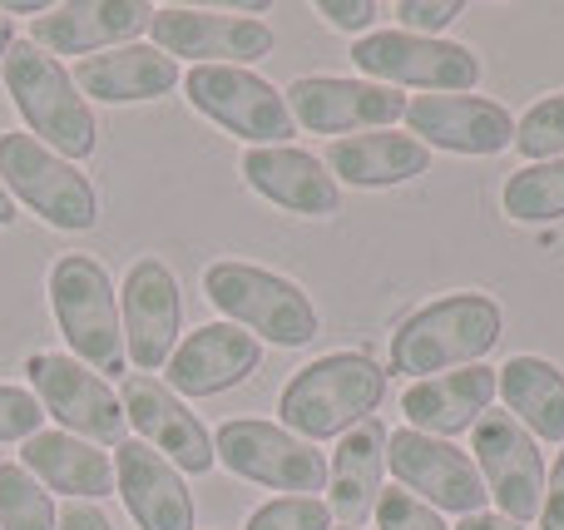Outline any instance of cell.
<instances>
[{"label": "cell", "instance_id": "obj_1", "mask_svg": "<svg viewBox=\"0 0 564 530\" xmlns=\"http://www.w3.org/2000/svg\"><path fill=\"white\" fill-rule=\"evenodd\" d=\"M506 337V313L490 293H446L416 307L391 333V372L426 382L451 367H480V357Z\"/></svg>", "mask_w": 564, "mask_h": 530}, {"label": "cell", "instance_id": "obj_2", "mask_svg": "<svg viewBox=\"0 0 564 530\" xmlns=\"http://www.w3.org/2000/svg\"><path fill=\"white\" fill-rule=\"evenodd\" d=\"M381 397H387V367L371 363L367 353H327L292 372V382L278 397V412L292 436L327 442L377 417Z\"/></svg>", "mask_w": 564, "mask_h": 530}, {"label": "cell", "instance_id": "obj_3", "mask_svg": "<svg viewBox=\"0 0 564 530\" xmlns=\"http://www.w3.org/2000/svg\"><path fill=\"white\" fill-rule=\"evenodd\" d=\"M0 75H6V95L15 99L20 119H25V134L40 139L50 154L59 159H89L99 144V125L89 99L75 89L69 69L55 55L35 50L30 40H15L0 60Z\"/></svg>", "mask_w": 564, "mask_h": 530}, {"label": "cell", "instance_id": "obj_4", "mask_svg": "<svg viewBox=\"0 0 564 530\" xmlns=\"http://www.w3.org/2000/svg\"><path fill=\"white\" fill-rule=\"evenodd\" d=\"M50 313L65 333L75 363L89 372H124V323H119V288L109 283V268L89 253H65L50 263L45 278Z\"/></svg>", "mask_w": 564, "mask_h": 530}, {"label": "cell", "instance_id": "obj_5", "mask_svg": "<svg viewBox=\"0 0 564 530\" xmlns=\"http://www.w3.org/2000/svg\"><path fill=\"white\" fill-rule=\"evenodd\" d=\"M204 298L228 317L234 327L253 333L258 343L273 347H307L317 337V307L292 278L258 263H208L204 268Z\"/></svg>", "mask_w": 564, "mask_h": 530}, {"label": "cell", "instance_id": "obj_6", "mask_svg": "<svg viewBox=\"0 0 564 530\" xmlns=\"http://www.w3.org/2000/svg\"><path fill=\"white\" fill-rule=\"evenodd\" d=\"M0 184L10 198L30 208L40 224L59 234H89L99 224V194L89 174H79L69 159L50 154L30 134H0Z\"/></svg>", "mask_w": 564, "mask_h": 530}, {"label": "cell", "instance_id": "obj_7", "mask_svg": "<svg viewBox=\"0 0 564 530\" xmlns=\"http://www.w3.org/2000/svg\"><path fill=\"white\" fill-rule=\"evenodd\" d=\"M184 95L198 115L214 119V125L228 129L234 139H243L248 149H273V144H288V139L297 134L288 95H282L273 79L258 75V69L194 65L184 75Z\"/></svg>", "mask_w": 564, "mask_h": 530}, {"label": "cell", "instance_id": "obj_8", "mask_svg": "<svg viewBox=\"0 0 564 530\" xmlns=\"http://www.w3.org/2000/svg\"><path fill=\"white\" fill-rule=\"evenodd\" d=\"M351 65L371 85H406L426 95H466L480 85V55L456 40L406 35V30H371L351 45Z\"/></svg>", "mask_w": 564, "mask_h": 530}, {"label": "cell", "instance_id": "obj_9", "mask_svg": "<svg viewBox=\"0 0 564 530\" xmlns=\"http://www.w3.org/2000/svg\"><path fill=\"white\" fill-rule=\"evenodd\" d=\"M214 456L234 476L268 486V491H288V496L327 491V462H322V452L312 442H302V436H292L288 426L253 422V417L224 422L214 436Z\"/></svg>", "mask_w": 564, "mask_h": 530}, {"label": "cell", "instance_id": "obj_10", "mask_svg": "<svg viewBox=\"0 0 564 530\" xmlns=\"http://www.w3.org/2000/svg\"><path fill=\"white\" fill-rule=\"evenodd\" d=\"M30 372V392L45 407V417H55L59 426L79 432V442H105V446H124V402L119 392L105 382L99 372H89L85 363L59 353H35L25 363Z\"/></svg>", "mask_w": 564, "mask_h": 530}, {"label": "cell", "instance_id": "obj_11", "mask_svg": "<svg viewBox=\"0 0 564 530\" xmlns=\"http://www.w3.org/2000/svg\"><path fill=\"white\" fill-rule=\"evenodd\" d=\"M387 472L401 482V491H411L421 506H431V511L476 516V511H486V501H490L486 482H480V472H476V456L460 452L456 442L411 432V426L391 432Z\"/></svg>", "mask_w": 564, "mask_h": 530}, {"label": "cell", "instance_id": "obj_12", "mask_svg": "<svg viewBox=\"0 0 564 530\" xmlns=\"http://www.w3.org/2000/svg\"><path fill=\"white\" fill-rule=\"evenodd\" d=\"M470 452H476V472L486 482V496L500 506V516L516 526L540 521V506H545V456H540L535 436L510 412H486L476 422Z\"/></svg>", "mask_w": 564, "mask_h": 530}, {"label": "cell", "instance_id": "obj_13", "mask_svg": "<svg viewBox=\"0 0 564 530\" xmlns=\"http://www.w3.org/2000/svg\"><path fill=\"white\" fill-rule=\"evenodd\" d=\"M292 125L307 134H371L387 129L406 115V99L391 85H371V79H341V75H302L288 89Z\"/></svg>", "mask_w": 564, "mask_h": 530}, {"label": "cell", "instance_id": "obj_14", "mask_svg": "<svg viewBox=\"0 0 564 530\" xmlns=\"http://www.w3.org/2000/svg\"><path fill=\"white\" fill-rule=\"evenodd\" d=\"M119 323H124V357H134L139 372H159L174 357L184 298H178V278L164 258L129 263L124 288H119Z\"/></svg>", "mask_w": 564, "mask_h": 530}, {"label": "cell", "instance_id": "obj_15", "mask_svg": "<svg viewBox=\"0 0 564 530\" xmlns=\"http://www.w3.org/2000/svg\"><path fill=\"white\" fill-rule=\"evenodd\" d=\"M406 129L416 144L460 159H490L516 144V119L486 95H416L406 105Z\"/></svg>", "mask_w": 564, "mask_h": 530}, {"label": "cell", "instance_id": "obj_16", "mask_svg": "<svg viewBox=\"0 0 564 530\" xmlns=\"http://www.w3.org/2000/svg\"><path fill=\"white\" fill-rule=\"evenodd\" d=\"M154 50H164L169 60L184 55L194 65H253V60L273 55V30L263 20H248V15H214V10H178L164 6L154 10Z\"/></svg>", "mask_w": 564, "mask_h": 530}, {"label": "cell", "instance_id": "obj_17", "mask_svg": "<svg viewBox=\"0 0 564 530\" xmlns=\"http://www.w3.org/2000/svg\"><path fill=\"white\" fill-rule=\"evenodd\" d=\"M119 402H124V417L139 426V442L149 452H159L178 472H194V476L214 472V436H208V426L159 377L129 372L124 387H119Z\"/></svg>", "mask_w": 564, "mask_h": 530}, {"label": "cell", "instance_id": "obj_18", "mask_svg": "<svg viewBox=\"0 0 564 530\" xmlns=\"http://www.w3.org/2000/svg\"><path fill=\"white\" fill-rule=\"evenodd\" d=\"M154 25V6L139 0H75L50 6L40 20H30V45L45 55H99V50L134 45Z\"/></svg>", "mask_w": 564, "mask_h": 530}, {"label": "cell", "instance_id": "obj_19", "mask_svg": "<svg viewBox=\"0 0 564 530\" xmlns=\"http://www.w3.org/2000/svg\"><path fill=\"white\" fill-rule=\"evenodd\" d=\"M263 363V343L234 323H204L169 357V392L174 397H218L243 387Z\"/></svg>", "mask_w": 564, "mask_h": 530}, {"label": "cell", "instance_id": "obj_20", "mask_svg": "<svg viewBox=\"0 0 564 530\" xmlns=\"http://www.w3.org/2000/svg\"><path fill=\"white\" fill-rule=\"evenodd\" d=\"M115 491L129 521L139 530H194V491L184 486L178 466H169L144 442H124L115 452Z\"/></svg>", "mask_w": 564, "mask_h": 530}, {"label": "cell", "instance_id": "obj_21", "mask_svg": "<svg viewBox=\"0 0 564 530\" xmlns=\"http://www.w3.org/2000/svg\"><path fill=\"white\" fill-rule=\"evenodd\" d=\"M243 184L253 188L258 198L288 208V214L302 218H332L341 208V188L337 179L327 174L317 154L292 144H273V149H248L243 154Z\"/></svg>", "mask_w": 564, "mask_h": 530}, {"label": "cell", "instance_id": "obj_22", "mask_svg": "<svg viewBox=\"0 0 564 530\" xmlns=\"http://www.w3.org/2000/svg\"><path fill=\"white\" fill-rule=\"evenodd\" d=\"M496 402V367H460V372H441L426 382H411L401 397L406 426L421 436H460L480 422Z\"/></svg>", "mask_w": 564, "mask_h": 530}, {"label": "cell", "instance_id": "obj_23", "mask_svg": "<svg viewBox=\"0 0 564 530\" xmlns=\"http://www.w3.org/2000/svg\"><path fill=\"white\" fill-rule=\"evenodd\" d=\"M69 79L79 95L99 99V105H144V99H164L178 85V60L134 40V45L85 55Z\"/></svg>", "mask_w": 564, "mask_h": 530}, {"label": "cell", "instance_id": "obj_24", "mask_svg": "<svg viewBox=\"0 0 564 530\" xmlns=\"http://www.w3.org/2000/svg\"><path fill=\"white\" fill-rule=\"evenodd\" d=\"M322 164L337 179V188H397L431 174V149L416 144L411 134H397V129H371V134L332 139Z\"/></svg>", "mask_w": 564, "mask_h": 530}, {"label": "cell", "instance_id": "obj_25", "mask_svg": "<svg viewBox=\"0 0 564 530\" xmlns=\"http://www.w3.org/2000/svg\"><path fill=\"white\" fill-rule=\"evenodd\" d=\"M387 422L381 417H367L361 426H351L347 436L337 442V466L327 472L332 491H327V511L332 521L357 530L377 511L381 501V482H387Z\"/></svg>", "mask_w": 564, "mask_h": 530}, {"label": "cell", "instance_id": "obj_26", "mask_svg": "<svg viewBox=\"0 0 564 530\" xmlns=\"http://www.w3.org/2000/svg\"><path fill=\"white\" fill-rule=\"evenodd\" d=\"M20 466L45 491L75 496V501H105L115 496V456L65 432H35L20 446Z\"/></svg>", "mask_w": 564, "mask_h": 530}, {"label": "cell", "instance_id": "obj_27", "mask_svg": "<svg viewBox=\"0 0 564 530\" xmlns=\"http://www.w3.org/2000/svg\"><path fill=\"white\" fill-rule=\"evenodd\" d=\"M496 392L535 442H564V372L555 363L535 353L510 357L496 372Z\"/></svg>", "mask_w": 564, "mask_h": 530}, {"label": "cell", "instance_id": "obj_28", "mask_svg": "<svg viewBox=\"0 0 564 530\" xmlns=\"http://www.w3.org/2000/svg\"><path fill=\"white\" fill-rule=\"evenodd\" d=\"M500 208L516 224H560L564 218V159H545V164H525L506 179L500 188Z\"/></svg>", "mask_w": 564, "mask_h": 530}, {"label": "cell", "instance_id": "obj_29", "mask_svg": "<svg viewBox=\"0 0 564 530\" xmlns=\"http://www.w3.org/2000/svg\"><path fill=\"white\" fill-rule=\"evenodd\" d=\"M55 501L20 462L0 466V530H55Z\"/></svg>", "mask_w": 564, "mask_h": 530}, {"label": "cell", "instance_id": "obj_30", "mask_svg": "<svg viewBox=\"0 0 564 530\" xmlns=\"http://www.w3.org/2000/svg\"><path fill=\"white\" fill-rule=\"evenodd\" d=\"M516 149L530 164H545V159H564V89L545 95L525 109V119L516 125Z\"/></svg>", "mask_w": 564, "mask_h": 530}, {"label": "cell", "instance_id": "obj_31", "mask_svg": "<svg viewBox=\"0 0 564 530\" xmlns=\"http://www.w3.org/2000/svg\"><path fill=\"white\" fill-rule=\"evenodd\" d=\"M243 530H332V511L317 496H278V501L258 506Z\"/></svg>", "mask_w": 564, "mask_h": 530}, {"label": "cell", "instance_id": "obj_32", "mask_svg": "<svg viewBox=\"0 0 564 530\" xmlns=\"http://www.w3.org/2000/svg\"><path fill=\"white\" fill-rule=\"evenodd\" d=\"M40 422H45V407L35 402V392L0 382V442H30Z\"/></svg>", "mask_w": 564, "mask_h": 530}, {"label": "cell", "instance_id": "obj_33", "mask_svg": "<svg viewBox=\"0 0 564 530\" xmlns=\"http://www.w3.org/2000/svg\"><path fill=\"white\" fill-rule=\"evenodd\" d=\"M377 526L381 530H446V521H441L431 506H421L411 491H381L377 501Z\"/></svg>", "mask_w": 564, "mask_h": 530}, {"label": "cell", "instance_id": "obj_34", "mask_svg": "<svg viewBox=\"0 0 564 530\" xmlns=\"http://www.w3.org/2000/svg\"><path fill=\"white\" fill-rule=\"evenodd\" d=\"M397 15H401V25H406V35L436 40V30L456 25V20L466 15V6H460V0H401Z\"/></svg>", "mask_w": 564, "mask_h": 530}, {"label": "cell", "instance_id": "obj_35", "mask_svg": "<svg viewBox=\"0 0 564 530\" xmlns=\"http://www.w3.org/2000/svg\"><path fill=\"white\" fill-rule=\"evenodd\" d=\"M317 15L327 20L332 30H367L371 35V25H377V0H322L317 6Z\"/></svg>", "mask_w": 564, "mask_h": 530}, {"label": "cell", "instance_id": "obj_36", "mask_svg": "<svg viewBox=\"0 0 564 530\" xmlns=\"http://www.w3.org/2000/svg\"><path fill=\"white\" fill-rule=\"evenodd\" d=\"M540 530H564V452L545 482V506H540Z\"/></svg>", "mask_w": 564, "mask_h": 530}, {"label": "cell", "instance_id": "obj_37", "mask_svg": "<svg viewBox=\"0 0 564 530\" xmlns=\"http://www.w3.org/2000/svg\"><path fill=\"white\" fill-rule=\"evenodd\" d=\"M55 530H115V526H109V516L99 511V506L75 501V506H65V511H59Z\"/></svg>", "mask_w": 564, "mask_h": 530}, {"label": "cell", "instance_id": "obj_38", "mask_svg": "<svg viewBox=\"0 0 564 530\" xmlns=\"http://www.w3.org/2000/svg\"><path fill=\"white\" fill-rule=\"evenodd\" d=\"M456 530H520V526L506 521V516H496V511H476V516H460Z\"/></svg>", "mask_w": 564, "mask_h": 530}, {"label": "cell", "instance_id": "obj_39", "mask_svg": "<svg viewBox=\"0 0 564 530\" xmlns=\"http://www.w3.org/2000/svg\"><path fill=\"white\" fill-rule=\"evenodd\" d=\"M50 6H40V0H6V6H0V15H45Z\"/></svg>", "mask_w": 564, "mask_h": 530}, {"label": "cell", "instance_id": "obj_40", "mask_svg": "<svg viewBox=\"0 0 564 530\" xmlns=\"http://www.w3.org/2000/svg\"><path fill=\"white\" fill-rule=\"evenodd\" d=\"M6 224H15V198L6 194V184H0V228Z\"/></svg>", "mask_w": 564, "mask_h": 530}, {"label": "cell", "instance_id": "obj_41", "mask_svg": "<svg viewBox=\"0 0 564 530\" xmlns=\"http://www.w3.org/2000/svg\"><path fill=\"white\" fill-rule=\"evenodd\" d=\"M10 45H15V25H10V15H0V60H6Z\"/></svg>", "mask_w": 564, "mask_h": 530}, {"label": "cell", "instance_id": "obj_42", "mask_svg": "<svg viewBox=\"0 0 564 530\" xmlns=\"http://www.w3.org/2000/svg\"><path fill=\"white\" fill-rule=\"evenodd\" d=\"M341 530H351V526H341Z\"/></svg>", "mask_w": 564, "mask_h": 530}]
</instances>
